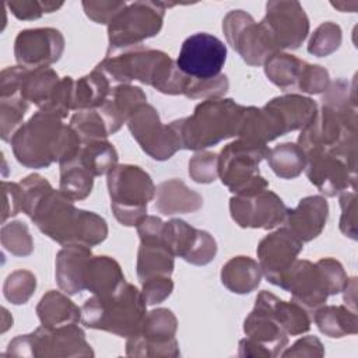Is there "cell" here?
<instances>
[{
  "label": "cell",
  "mask_w": 358,
  "mask_h": 358,
  "mask_svg": "<svg viewBox=\"0 0 358 358\" xmlns=\"http://www.w3.org/2000/svg\"><path fill=\"white\" fill-rule=\"evenodd\" d=\"M96 69L112 81L129 84L138 80L169 95H186L192 84V77L183 74L166 53L143 45L108 52Z\"/></svg>",
  "instance_id": "1"
},
{
  "label": "cell",
  "mask_w": 358,
  "mask_h": 358,
  "mask_svg": "<svg viewBox=\"0 0 358 358\" xmlns=\"http://www.w3.org/2000/svg\"><path fill=\"white\" fill-rule=\"evenodd\" d=\"M10 143L17 161L28 168H48L56 161L62 164L73 158L83 144L70 124L43 110L21 124Z\"/></svg>",
  "instance_id": "2"
},
{
  "label": "cell",
  "mask_w": 358,
  "mask_h": 358,
  "mask_svg": "<svg viewBox=\"0 0 358 358\" xmlns=\"http://www.w3.org/2000/svg\"><path fill=\"white\" fill-rule=\"evenodd\" d=\"M29 218L45 235L63 246L91 248L108 236V225L101 215L76 208L73 200L53 187L39 200Z\"/></svg>",
  "instance_id": "3"
},
{
  "label": "cell",
  "mask_w": 358,
  "mask_h": 358,
  "mask_svg": "<svg viewBox=\"0 0 358 358\" xmlns=\"http://www.w3.org/2000/svg\"><path fill=\"white\" fill-rule=\"evenodd\" d=\"M242 110L243 106L234 99H206L194 108L192 116L169 124L178 134L180 148L201 151L236 136Z\"/></svg>",
  "instance_id": "4"
},
{
  "label": "cell",
  "mask_w": 358,
  "mask_h": 358,
  "mask_svg": "<svg viewBox=\"0 0 358 358\" xmlns=\"http://www.w3.org/2000/svg\"><path fill=\"white\" fill-rule=\"evenodd\" d=\"M147 303L134 285L123 282L108 295H92L81 306L84 326L105 330L119 337H130L140 329Z\"/></svg>",
  "instance_id": "5"
},
{
  "label": "cell",
  "mask_w": 358,
  "mask_h": 358,
  "mask_svg": "<svg viewBox=\"0 0 358 358\" xmlns=\"http://www.w3.org/2000/svg\"><path fill=\"white\" fill-rule=\"evenodd\" d=\"M110 207L116 220L134 227L145 215L147 204L155 197L151 176L137 165H116L108 172Z\"/></svg>",
  "instance_id": "6"
},
{
  "label": "cell",
  "mask_w": 358,
  "mask_h": 358,
  "mask_svg": "<svg viewBox=\"0 0 358 358\" xmlns=\"http://www.w3.org/2000/svg\"><path fill=\"white\" fill-rule=\"evenodd\" d=\"M267 145H256L241 138L227 144L218 157V176L235 194H250L267 189V180L259 172Z\"/></svg>",
  "instance_id": "7"
},
{
  "label": "cell",
  "mask_w": 358,
  "mask_h": 358,
  "mask_svg": "<svg viewBox=\"0 0 358 358\" xmlns=\"http://www.w3.org/2000/svg\"><path fill=\"white\" fill-rule=\"evenodd\" d=\"M8 355L15 357H92L85 333L76 324L60 327L41 326L31 334L18 336L8 343Z\"/></svg>",
  "instance_id": "8"
},
{
  "label": "cell",
  "mask_w": 358,
  "mask_h": 358,
  "mask_svg": "<svg viewBox=\"0 0 358 358\" xmlns=\"http://www.w3.org/2000/svg\"><path fill=\"white\" fill-rule=\"evenodd\" d=\"M165 3L136 1L126 4L108 24V52L140 46L162 28Z\"/></svg>",
  "instance_id": "9"
},
{
  "label": "cell",
  "mask_w": 358,
  "mask_h": 358,
  "mask_svg": "<svg viewBox=\"0 0 358 358\" xmlns=\"http://www.w3.org/2000/svg\"><path fill=\"white\" fill-rule=\"evenodd\" d=\"M178 320L172 310L158 308L148 312L133 336L127 337L126 354L131 357H178L175 338Z\"/></svg>",
  "instance_id": "10"
},
{
  "label": "cell",
  "mask_w": 358,
  "mask_h": 358,
  "mask_svg": "<svg viewBox=\"0 0 358 358\" xmlns=\"http://www.w3.org/2000/svg\"><path fill=\"white\" fill-rule=\"evenodd\" d=\"M227 42L250 66H260L277 53L266 29L243 10L229 11L222 21Z\"/></svg>",
  "instance_id": "11"
},
{
  "label": "cell",
  "mask_w": 358,
  "mask_h": 358,
  "mask_svg": "<svg viewBox=\"0 0 358 358\" xmlns=\"http://www.w3.org/2000/svg\"><path fill=\"white\" fill-rule=\"evenodd\" d=\"M227 60V46L217 36L197 32L187 36L176 59L178 69L194 80H210L221 74Z\"/></svg>",
  "instance_id": "12"
},
{
  "label": "cell",
  "mask_w": 358,
  "mask_h": 358,
  "mask_svg": "<svg viewBox=\"0 0 358 358\" xmlns=\"http://www.w3.org/2000/svg\"><path fill=\"white\" fill-rule=\"evenodd\" d=\"M246 337L239 341L241 357H277L288 343V334L274 315L256 302L253 310L245 319Z\"/></svg>",
  "instance_id": "13"
},
{
  "label": "cell",
  "mask_w": 358,
  "mask_h": 358,
  "mask_svg": "<svg viewBox=\"0 0 358 358\" xmlns=\"http://www.w3.org/2000/svg\"><path fill=\"white\" fill-rule=\"evenodd\" d=\"M127 127L144 152L158 161L171 158L180 143L171 124H162L154 106L140 105L127 120Z\"/></svg>",
  "instance_id": "14"
},
{
  "label": "cell",
  "mask_w": 358,
  "mask_h": 358,
  "mask_svg": "<svg viewBox=\"0 0 358 358\" xmlns=\"http://www.w3.org/2000/svg\"><path fill=\"white\" fill-rule=\"evenodd\" d=\"M260 24L277 52L299 48L309 34V20L298 1H268Z\"/></svg>",
  "instance_id": "15"
},
{
  "label": "cell",
  "mask_w": 358,
  "mask_h": 358,
  "mask_svg": "<svg viewBox=\"0 0 358 358\" xmlns=\"http://www.w3.org/2000/svg\"><path fill=\"white\" fill-rule=\"evenodd\" d=\"M305 172L310 183L326 196H337L350 187L355 190L357 164L324 151L305 154Z\"/></svg>",
  "instance_id": "16"
},
{
  "label": "cell",
  "mask_w": 358,
  "mask_h": 358,
  "mask_svg": "<svg viewBox=\"0 0 358 358\" xmlns=\"http://www.w3.org/2000/svg\"><path fill=\"white\" fill-rule=\"evenodd\" d=\"M232 220L242 228L270 229L284 222L287 207L271 190L235 194L229 200Z\"/></svg>",
  "instance_id": "17"
},
{
  "label": "cell",
  "mask_w": 358,
  "mask_h": 358,
  "mask_svg": "<svg viewBox=\"0 0 358 358\" xmlns=\"http://www.w3.org/2000/svg\"><path fill=\"white\" fill-rule=\"evenodd\" d=\"M161 241L173 256L196 266L210 263L217 253L215 239L207 231L197 229L179 218L164 222Z\"/></svg>",
  "instance_id": "18"
},
{
  "label": "cell",
  "mask_w": 358,
  "mask_h": 358,
  "mask_svg": "<svg viewBox=\"0 0 358 358\" xmlns=\"http://www.w3.org/2000/svg\"><path fill=\"white\" fill-rule=\"evenodd\" d=\"M303 242L287 227L264 236L257 246V257L263 275L271 284L280 287L282 277L295 263Z\"/></svg>",
  "instance_id": "19"
},
{
  "label": "cell",
  "mask_w": 358,
  "mask_h": 358,
  "mask_svg": "<svg viewBox=\"0 0 358 358\" xmlns=\"http://www.w3.org/2000/svg\"><path fill=\"white\" fill-rule=\"evenodd\" d=\"M64 50V38L55 28H32L18 32L14 42V55L20 66L27 69L49 67L60 59Z\"/></svg>",
  "instance_id": "20"
},
{
  "label": "cell",
  "mask_w": 358,
  "mask_h": 358,
  "mask_svg": "<svg viewBox=\"0 0 358 358\" xmlns=\"http://www.w3.org/2000/svg\"><path fill=\"white\" fill-rule=\"evenodd\" d=\"M280 288L289 291L292 301L306 310H316L330 295L320 267L309 260L296 259L282 277Z\"/></svg>",
  "instance_id": "21"
},
{
  "label": "cell",
  "mask_w": 358,
  "mask_h": 358,
  "mask_svg": "<svg viewBox=\"0 0 358 358\" xmlns=\"http://www.w3.org/2000/svg\"><path fill=\"white\" fill-rule=\"evenodd\" d=\"M329 204L323 196H308L295 208H287L284 224L302 242L319 236L326 225Z\"/></svg>",
  "instance_id": "22"
},
{
  "label": "cell",
  "mask_w": 358,
  "mask_h": 358,
  "mask_svg": "<svg viewBox=\"0 0 358 358\" xmlns=\"http://www.w3.org/2000/svg\"><path fill=\"white\" fill-rule=\"evenodd\" d=\"M145 101L147 95L140 87L119 84L110 90L108 99L96 109L101 113L109 134H113L123 123H127L134 110L145 103Z\"/></svg>",
  "instance_id": "23"
},
{
  "label": "cell",
  "mask_w": 358,
  "mask_h": 358,
  "mask_svg": "<svg viewBox=\"0 0 358 358\" xmlns=\"http://www.w3.org/2000/svg\"><path fill=\"white\" fill-rule=\"evenodd\" d=\"M91 256V248L84 245H70L59 250L55 274L57 285L63 292L74 295L85 289L84 274Z\"/></svg>",
  "instance_id": "24"
},
{
  "label": "cell",
  "mask_w": 358,
  "mask_h": 358,
  "mask_svg": "<svg viewBox=\"0 0 358 358\" xmlns=\"http://www.w3.org/2000/svg\"><path fill=\"white\" fill-rule=\"evenodd\" d=\"M155 208L165 214H187L203 207V197L179 179H169L155 187Z\"/></svg>",
  "instance_id": "25"
},
{
  "label": "cell",
  "mask_w": 358,
  "mask_h": 358,
  "mask_svg": "<svg viewBox=\"0 0 358 358\" xmlns=\"http://www.w3.org/2000/svg\"><path fill=\"white\" fill-rule=\"evenodd\" d=\"M60 78L50 67L27 69L22 67L18 94L27 101L35 103L43 110L50 102Z\"/></svg>",
  "instance_id": "26"
},
{
  "label": "cell",
  "mask_w": 358,
  "mask_h": 358,
  "mask_svg": "<svg viewBox=\"0 0 358 358\" xmlns=\"http://www.w3.org/2000/svg\"><path fill=\"white\" fill-rule=\"evenodd\" d=\"M119 263L109 256H91L84 274V288L94 295H108L124 282Z\"/></svg>",
  "instance_id": "27"
},
{
  "label": "cell",
  "mask_w": 358,
  "mask_h": 358,
  "mask_svg": "<svg viewBox=\"0 0 358 358\" xmlns=\"http://www.w3.org/2000/svg\"><path fill=\"white\" fill-rule=\"evenodd\" d=\"M280 117L285 134L292 130L303 129L315 117L317 105L308 96L291 94L273 98L266 103Z\"/></svg>",
  "instance_id": "28"
},
{
  "label": "cell",
  "mask_w": 358,
  "mask_h": 358,
  "mask_svg": "<svg viewBox=\"0 0 358 358\" xmlns=\"http://www.w3.org/2000/svg\"><path fill=\"white\" fill-rule=\"evenodd\" d=\"M173 255L158 239H141L137 255V277L144 282L152 277H169L173 271Z\"/></svg>",
  "instance_id": "29"
},
{
  "label": "cell",
  "mask_w": 358,
  "mask_h": 358,
  "mask_svg": "<svg viewBox=\"0 0 358 358\" xmlns=\"http://www.w3.org/2000/svg\"><path fill=\"white\" fill-rule=\"evenodd\" d=\"M256 302L266 306L274 315L287 334L299 336L310 329V319L306 309L294 301L285 302L268 291H262Z\"/></svg>",
  "instance_id": "30"
},
{
  "label": "cell",
  "mask_w": 358,
  "mask_h": 358,
  "mask_svg": "<svg viewBox=\"0 0 358 358\" xmlns=\"http://www.w3.org/2000/svg\"><path fill=\"white\" fill-rule=\"evenodd\" d=\"M260 264L249 256L229 259L221 270L222 284L235 294H249L255 291L262 280Z\"/></svg>",
  "instance_id": "31"
},
{
  "label": "cell",
  "mask_w": 358,
  "mask_h": 358,
  "mask_svg": "<svg viewBox=\"0 0 358 358\" xmlns=\"http://www.w3.org/2000/svg\"><path fill=\"white\" fill-rule=\"evenodd\" d=\"M110 90V80L95 67L90 74L74 81L71 110L99 108L108 99Z\"/></svg>",
  "instance_id": "32"
},
{
  "label": "cell",
  "mask_w": 358,
  "mask_h": 358,
  "mask_svg": "<svg viewBox=\"0 0 358 358\" xmlns=\"http://www.w3.org/2000/svg\"><path fill=\"white\" fill-rule=\"evenodd\" d=\"M38 317L42 326L60 327L66 324H77L81 320V308L59 291L46 292L38 306Z\"/></svg>",
  "instance_id": "33"
},
{
  "label": "cell",
  "mask_w": 358,
  "mask_h": 358,
  "mask_svg": "<svg viewBox=\"0 0 358 358\" xmlns=\"http://www.w3.org/2000/svg\"><path fill=\"white\" fill-rule=\"evenodd\" d=\"M313 320L320 330L327 337L341 338L350 334H357L358 322L357 313L343 305H329L320 306L313 310Z\"/></svg>",
  "instance_id": "34"
},
{
  "label": "cell",
  "mask_w": 358,
  "mask_h": 358,
  "mask_svg": "<svg viewBox=\"0 0 358 358\" xmlns=\"http://www.w3.org/2000/svg\"><path fill=\"white\" fill-rule=\"evenodd\" d=\"M73 158H76L94 178L108 173L117 165V152L106 140L81 144Z\"/></svg>",
  "instance_id": "35"
},
{
  "label": "cell",
  "mask_w": 358,
  "mask_h": 358,
  "mask_svg": "<svg viewBox=\"0 0 358 358\" xmlns=\"http://www.w3.org/2000/svg\"><path fill=\"white\" fill-rule=\"evenodd\" d=\"M266 159L273 172L282 179H294L305 168L306 155L295 143H282L268 148Z\"/></svg>",
  "instance_id": "36"
},
{
  "label": "cell",
  "mask_w": 358,
  "mask_h": 358,
  "mask_svg": "<svg viewBox=\"0 0 358 358\" xmlns=\"http://www.w3.org/2000/svg\"><path fill=\"white\" fill-rule=\"evenodd\" d=\"M305 63L306 62L294 55L277 52L264 62V73L267 78L281 90L296 88Z\"/></svg>",
  "instance_id": "37"
},
{
  "label": "cell",
  "mask_w": 358,
  "mask_h": 358,
  "mask_svg": "<svg viewBox=\"0 0 358 358\" xmlns=\"http://www.w3.org/2000/svg\"><path fill=\"white\" fill-rule=\"evenodd\" d=\"M94 185V176L76 159L70 158L60 164L59 190L70 200L85 199Z\"/></svg>",
  "instance_id": "38"
},
{
  "label": "cell",
  "mask_w": 358,
  "mask_h": 358,
  "mask_svg": "<svg viewBox=\"0 0 358 358\" xmlns=\"http://www.w3.org/2000/svg\"><path fill=\"white\" fill-rule=\"evenodd\" d=\"M70 127L77 133L83 144L106 140L109 136L108 127L98 109L76 112L70 120Z\"/></svg>",
  "instance_id": "39"
},
{
  "label": "cell",
  "mask_w": 358,
  "mask_h": 358,
  "mask_svg": "<svg viewBox=\"0 0 358 358\" xmlns=\"http://www.w3.org/2000/svg\"><path fill=\"white\" fill-rule=\"evenodd\" d=\"M0 123H1V138L10 141L14 133L21 126V122L28 110L29 102L22 96H4L0 98Z\"/></svg>",
  "instance_id": "40"
},
{
  "label": "cell",
  "mask_w": 358,
  "mask_h": 358,
  "mask_svg": "<svg viewBox=\"0 0 358 358\" xmlns=\"http://www.w3.org/2000/svg\"><path fill=\"white\" fill-rule=\"evenodd\" d=\"M341 39L343 32L337 24L331 21L323 22L313 31L308 43V53L317 57H326L340 48Z\"/></svg>",
  "instance_id": "41"
},
{
  "label": "cell",
  "mask_w": 358,
  "mask_h": 358,
  "mask_svg": "<svg viewBox=\"0 0 358 358\" xmlns=\"http://www.w3.org/2000/svg\"><path fill=\"white\" fill-rule=\"evenodd\" d=\"M36 288V278L28 270H17L13 271L3 287V294L6 299L14 305L27 303V301L32 296Z\"/></svg>",
  "instance_id": "42"
},
{
  "label": "cell",
  "mask_w": 358,
  "mask_h": 358,
  "mask_svg": "<svg viewBox=\"0 0 358 358\" xmlns=\"http://www.w3.org/2000/svg\"><path fill=\"white\" fill-rule=\"evenodd\" d=\"M3 246L15 256H28L34 250V241L28 227L21 221L4 224L1 228Z\"/></svg>",
  "instance_id": "43"
},
{
  "label": "cell",
  "mask_w": 358,
  "mask_h": 358,
  "mask_svg": "<svg viewBox=\"0 0 358 358\" xmlns=\"http://www.w3.org/2000/svg\"><path fill=\"white\" fill-rule=\"evenodd\" d=\"M18 185L21 197V211H24L29 217L35 206L52 189V186L45 178L36 173L24 178Z\"/></svg>",
  "instance_id": "44"
},
{
  "label": "cell",
  "mask_w": 358,
  "mask_h": 358,
  "mask_svg": "<svg viewBox=\"0 0 358 358\" xmlns=\"http://www.w3.org/2000/svg\"><path fill=\"white\" fill-rule=\"evenodd\" d=\"M189 175L197 183H211L218 176V155L208 151L196 152L189 161Z\"/></svg>",
  "instance_id": "45"
},
{
  "label": "cell",
  "mask_w": 358,
  "mask_h": 358,
  "mask_svg": "<svg viewBox=\"0 0 358 358\" xmlns=\"http://www.w3.org/2000/svg\"><path fill=\"white\" fill-rule=\"evenodd\" d=\"M330 85L329 71L319 64L305 63L296 88L306 94H320Z\"/></svg>",
  "instance_id": "46"
},
{
  "label": "cell",
  "mask_w": 358,
  "mask_h": 358,
  "mask_svg": "<svg viewBox=\"0 0 358 358\" xmlns=\"http://www.w3.org/2000/svg\"><path fill=\"white\" fill-rule=\"evenodd\" d=\"M340 207H341V218H340V229L341 232L351 238L357 239V192L345 190L340 193Z\"/></svg>",
  "instance_id": "47"
},
{
  "label": "cell",
  "mask_w": 358,
  "mask_h": 358,
  "mask_svg": "<svg viewBox=\"0 0 358 358\" xmlns=\"http://www.w3.org/2000/svg\"><path fill=\"white\" fill-rule=\"evenodd\" d=\"M11 13L18 20H35L39 18L45 13H53L63 3H52V1H8L7 3Z\"/></svg>",
  "instance_id": "48"
},
{
  "label": "cell",
  "mask_w": 358,
  "mask_h": 358,
  "mask_svg": "<svg viewBox=\"0 0 358 358\" xmlns=\"http://www.w3.org/2000/svg\"><path fill=\"white\" fill-rule=\"evenodd\" d=\"M316 263L320 267V270L326 278L330 295H336V294L341 292L348 280L343 264L333 257H323V259L317 260Z\"/></svg>",
  "instance_id": "49"
},
{
  "label": "cell",
  "mask_w": 358,
  "mask_h": 358,
  "mask_svg": "<svg viewBox=\"0 0 358 358\" xmlns=\"http://www.w3.org/2000/svg\"><path fill=\"white\" fill-rule=\"evenodd\" d=\"M143 289H141V296L147 305H155L166 299L172 289H173V281L171 277L159 275V277H152L144 282H141Z\"/></svg>",
  "instance_id": "50"
},
{
  "label": "cell",
  "mask_w": 358,
  "mask_h": 358,
  "mask_svg": "<svg viewBox=\"0 0 358 358\" xmlns=\"http://www.w3.org/2000/svg\"><path fill=\"white\" fill-rule=\"evenodd\" d=\"M124 6V1H83L87 17L96 24H109Z\"/></svg>",
  "instance_id": "51"
},
{
  "label": "cell",
  "mask_w": 358,
  "mask_h": 358,
  "mask_svg": "<svg viewBox=\"0 0 358 358\" xmlns=\"http://www.w3.org/2000/svg\"><path fill=\"white\" fill-rule=\"evenodd\" d=\"M282 357H323L324 350L319 338L306 336L299 338L292 347L281 352Z\"/></svg>",
  "instance_id": "52"
},
{
  "label": "cell",
  "mask_w": 358,
  "mask_h": 358,
  "mask_svg": "<svg viewBox=\"0 0 358 358\" xmlns=\"http://www.w3.org/2000/svg\"><path fill=\"white\" fill-rule=\"evenodd\" d=\"M1 187H3V196H4L1 222H4L8 217H13L21 211V197H20L18 183L3 180Z\"/></svg>",
  "instance_id": "53"
},
{
  "label": "cell",
  "mask_w": 358,
  "mask_h": 358,
  "mask_svg": "<svg viewBox=\"0 0 358 358\" xmlns=\"http://www.w3.org/2000/svg\"><path fill=\"white\" fill-rule=\"evenodd\" d=\"M357 278L351 277L347 280L343 291H344V302L345 306L355 312V299H357Z\"/></svg>",
  "instance_id": "54"
}]
</instances>
